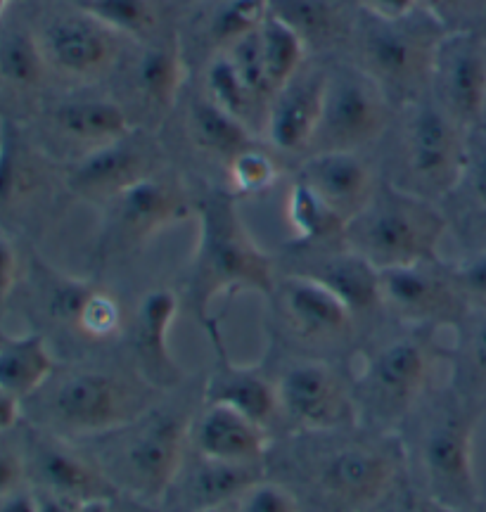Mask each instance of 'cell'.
<instances>
[{"instance_id":"12","label":"cell","mask_w":486,"mask_h":512,"mask_svg":"<svg viewBox=\"0 0 486 512\" xmlns=\"http://www.w3.org/2000/svg\"><path fill=\"white\" fill-rule=\"evenodd\" d=\"M358 22V50L361 69L380 83L382 91H411L432 76L434 53L441 36L432 31L413 27V15L406 19H380L363 12Z\"/></svg>"},{"instance_id":"28","label":"cell","mask_w":486,"mask_h":512,"mask_svg":"<svg viewBox=\"0 0 486 512\" xmlns=\"http://www.w3.org/2000/svg\"><path fill=\"white\" fill-rule=\"evenodd\" d=\"M57 370V358L43 332L31 330L24 335H0V389L29 401Z\"/></svg>"},{"instance_id":"41","label":"cell","mask_w":486,"mask_h":512,"mask_svg":"<svg viewBox=\"0 0 486 512\" xmlns=\"http://www.w3.org/2000/svg\"><path fill=\"white\" fill-rule=\"evenodd\" d=\"M233 512H302V508L285 484L264 477L233 503Z\"/></svg>"},{"instance_id":"40","label":"cell","mask_w":486,"mask_h":512,"mask_svg":"<svg viewBox=\"0 0 486 512\" xmlns=\"http://www.w3.org/2000/svg\"><path fill=\"white\" fill-rule=\"evenodd\" d=\"M468 330L460 337L456 351V373L470 387L486 389V311H479V318L463 320Z\"/></svg>"},{"instance_id":"32","label":"cell","mask_w":486,"mask_h":512,"mask_svg":"<svg viewBox=\"0 0 486 512\" xmlns=\"http://www.w3.org/2000/svg\"><path fill=\"white\" fill-rule=\"evenodd\" d=\"M138 93L147 105L169 110L183 86V57L176 41H150L140 53L133 72Z\"/></svg>"},{"instance_id":"35","label":"cell","mask_w":486,"mask_h":512,"mask_svg":"<svg viewBox=\"0 0 486 512\" xmlns=\"http://www.w3.org/2000/svg\"><path fill=\"white\" fill-rule=\"evenodd\" d=\"M204 83H207V98L211 102L245 121V124L252 128V117L259 110L264 112V121H266V107L254 98V93L249 91V86L242 81V76L238 69H235L233 60H230L228 53H221L211 57L209 67H207V76H204Z\"/></svg>"},{"instance_id":"55","label":"cell","mask_w":486,"mask_h":512,"mask_svg":"<svg viewBox=\"0 0 486 512\" xmlns=\"http://www.w3.org/2000/svg\"><path fill=\"white\" fill-rule=\"evenodd\" d=\"M418 3L425 5V8L430 10V12H437V8L441 5V0H418Z\"/></svg>"},{"instance_id":"29","label":"cell","mask_w":486,"mask_h":512,"mask_svg":"<svg viewBox=\"0 0 486 512\" xmlns=\"http://www.w3.org/2000/svg\"><path fill=\"white\" fill-rule=\"evenodd\" d=\"M185 128H188V136L195 147H200L211 157L223 159L226 164L249 147H257L252 128L230 112L221 110L207 95H200L190 102Z\"/></svg>"},{"instance_id":"34","label":"cell","mask_w":486,"mask_h":512,"mask_svg":"<svg viewBox=\"0 0 486 512\" xmlns=\"http://www.w3.org/2000/svg\"><path fill=\"white\" fill-rule=\"evenodd\" d=\"M268 12L309 43H330L342 34L344 12L335 0H268Z\"/></svg>"},{"instance_id":"43","label":"cell","mask_w":486,"mask_h":512,"mask_svg":"<svg viewBox=\"0 0 486 512\" xmlns=\"http://www.w3.org/2000/svg\"><path fill=\"white\" fill-rule=\"evenodd\" d=\"M451 271L470 309L486 311V249L451 266Z\"/></svg>"},{"instance_id":"48","label":"cell","mask_w":486,"mask_h":512,"mask_svg":"<svg viewBox=\"0 0 486 512\" xmlns=\"http://www.w3.org/2000/svg\"><path fill=\"white\" fill-rule=\"evenodd\" d=\"M34 501H36V512H79L81 510V501H74L69 496H60L53 494V491H43V489H34Z\"/></svg>"},{"instance_id":"11","label":"cell","mask_w":486,"mask_h":512,"mask_svg":"<svg viewBox=\"0 0 486 512\" xmlns=\"http://www.w3.org/2000/svg\"><path fill=\"white\" fill-rule=\"evenodd\" d=\"M280 422L294 432H328L358 425L354 384L332 363L299 358L276 377Z\"/></svg>"},{"instance_id":"37","label":"cell","mask_w":486,"mask_h":512,"mask_svg":"<svg viewBox=\"0 0 486 512\" xmlns=\"http://www.w3.org/2000/svg\"><path fill=\"white\" fill-rule=\"evenodd\" d=\"M268 15V0H226L209 19V38L221 50L257 31Z\"/></svg>"},{"instance_id":"1","label":"cell","mask_w":486,"mask_h":512,"mask_svg":"<svg viewBox=\"0 0 486 512\" xmlns=\"http://www.w3.org/2000/svg\"><path fill=\"white\" fill-rule=\"evenodd\" d=\"M271 477L285 484L302 512H366L399 484L406 446L399 434L354 425L328 432H294ZM268 477V475H266Z\"/></svg>"},{"instance_id":"23","label":"cell","mask_w":486,"mask_h":512,"mask_svg":"<svg viewBox=\"0 0 486 512\" xmlns=\"http://www.w3.org/2000/svg\"><path fill=\"white\" fill-rule=\"evenodd\" d=\"M188 446L195 453L228 463L266 465L273 448L271 430L240 411L219 403H202L190 425Z\"/></svg>"},{"instance_id":"49","label":"cell","mask_w":486,"mask_h":512,"mask_svg":"<svg viewBox=\"0 0 486 512\" xmlns=\"http://www.w3.org/2000/svg\"><path fill=\"white\" fill-rule=\"evenodd\" d=\"M24 420V406L22 401H17L15 396L0 389V434L12 432L22 425Z\"/></svg>"},{"instance_id":"15","label":"cell","mask_w":486,"mask_h":512,"mask_svg":"<svg viewBox=\"0 0 486 512\" xmlns=\"http://www.w3.org/2000/svg\"><path fill=\"white\" fill-rule=\"evenodd\" d=\"M157 171H162L157 145L131 131L129 136L76 159L65 174V185L74 197L107 204L119 192Z\"/></svg>"},{"instance_id":"17","label":"cell","mask_w":486,"mask_h":512,"mask_svg":"<svg viewBox=\"0 0 486 512\" xmlns=\"http://www.w3.org/2000/svg\"><path fill=\"white\" fill-rule=\"evenodd\" d=\"M432 81L439 105L465 128H475L486 112V38L475 31L441 36Z\"/></svg>"},{"instance_id":"13","label":"cell","mask_w":486,"mask_h":512,"mask_svg":"<svg viewBox=\"0 0 486 512\" xmlns=\"http://www.w3.org/2000/svg\"><path fill=\"white\" fill-rule=\"evenodd\" d=\"M19 437L27 460L29 486L34 489L53 491L81 503L114 501L121 496L112 479L76 441L57 437L27 420L19 425Z\"/></svg>"},{"instance_id":"3","label":"cell","mask_w":486,"mask_h":512,"mask_svg":"<svg viewBox=\"0 0 486 512\" xmlns=\"http://www.w3.org/2000/svg\"><path fill=\"white\" fill-rule=\"evenodd\" d=\"M136 370L105 366L60 368L24 401V420L72 441H88L129 425L157 396Z\"/></svg>"},{"instance_id":"39","label":"cell","mask_w":486,"mask_h":512,"mask_svg":"<svg viewBox=\"0 0 486 512\" xmlns=\"http://www.w3.org/2000/svg\"><path fill=\"white\" fill-rule=\"evenodd\" d=\"M278 164L268 152L249 147L228 162V183L235 197H252L271 190L278 183Z\"/></svg>"},{"instance_id":"44","label":"cell","mask_w":486,"mask_h":512,"mask_svg":"<svg viewBox=\"0 0 486 512\" xmlns=\"http://www.w3.org/2000/svg\"><path fill=\"white\" fill-rule=\"evenodd\" d=\"M19 249L12 235L0 228V335H3V318L8 313L12 294L19 283Z\"/></svg>"},{"instance_id":"53","label":"cell","mask_w":486,"mask_h":512,"mask_svg":"<svg viewBox=\"0 0 486 512\" xmlns=\"http://www.w3.org/2000/svg\"><path fill=\"white\" fill-rule=\"evenodd\" d=\"M79 512H114V501H86Z\"/></svg>"},{"instance_id":"58","label":"cell","mask_w":486,"mask_h":512,"mask_svg":"<svg viewBox=\"0 0 486 512\" xmlns=\"http://www.w3.org/2000/svg\"><path fill=\"white\" fill-rule=\"evenodd\" d=\"M214 512H223V510H214Z\"/></svg>"},{"instance_id":"8","label":"cell","mask_w":486,"mask_h":512,"mask_svg":"<svg viewBox=\"0 0 486 512\" xmlns=\"http://www.w3.org/2000/svg\"><path fill=\"white\" fill-rule=\"evenodd\" d=\"M195 219V197L166 171L143 178L105 204L98 254L119 256L143 249L159 233Z\"/></svg>"},{"instance_id":"31","label":"cell","mask_w":486,"mask_h":512,"mask_svg":"<svg viewBox=\"0 0 486 512\" xmlns=\"http://www.w3.org/2000/svg\"><path fill=\"white\" fill-rule=\"evenodd\" d=\"M287 223L299 247L342 245L347 233V221L299 178H294L287 192Z\"/></svg>"},{"instance_id":"5","label":"cell","mask_w":486,"mask_h":512,"mask_svg":"<svg viewBox=\"0 0 486 512\" xmlns=\"http://www.w3.org/2000/svg\"><path fill=\"white\" fill-rule=\"evenodd\" d=\"M449 221L434 200L380 181L368 207L349 221L344 245L377 271L439 261Z\"/></svg>"},{"instance_id":"6","label":"cell","mask_w":486,"mask_h":512,"mask_svg":"<svg viewBox=\"0 0 486 512\" xmlns=\"http://www.w3.org/2000/svg\"><path fill=\"white\" fill-rule=\"evenodd\" d=\"M425 328L375 347L354 377L358 425L396 434L430 389L439 349Z\"/></svg>"},{"instance_id":"30","label":"cell","mask_w":486,"mask_h":512,"mask_svg":"<svg viewBox=\"0 0 486 512\" xmlns=\"http://www.w3.org/2000/svg\"><path fill=\"white\" fill-rule=\"evenodd\" d=\"M48 64L36 34L10 29L0 36V98L27 100L43 88Z\"/></svg>"},{"instance_id":"50","label":"cell","mask_w":486,"mask_h":512,"mask_svg":"<svg viewBox=\"0 0 486 512\" xmlns=\"http://www.w3.org/2000/svg\"><path fill=\"white\" fill-rule=\"evenodd\" d=\"M0 512H36V501L31 486L15 491V494L0 498Z\"/></svg>"},{"instance_id":"18","label":"cell","mask_w":486,"mask_h":512,"mask_svg":"<svg viewBox=\"0 0 486 512\" xmlns=\"http://www.w3.org/2000/svg\"><path fill=\"white\" fill-rule=\"evenodd\" d=\"M36 38L46 57L48 72H57L67 79H98L110 72L119 57V36L83 10L50 19Z\"/></svg>"},{"instance_id":"16","label":"cell","mask_w":486,"mask_h":512,"mask_svg":"<svg viewBox=\"0 0 486 512\" xmlns=\"http://www.w3.org/2000/svg\"><path fill=\"white\" fill-rule=\"evenodd\" d=\"M50 192L48 155L17 119L0 117V228L24 226Z\"/></svg>"},{"instance_id":"36","label":"cell","mask_w":486,"mask_h":512,"mask_svg":"<svg viewBox=\"0 0 486 512\" xmlns=\"http://www.w3.org/2000/svg\"><path fill=\"white\" fill-rule=\"evenodd\" d=\"M81 10L112 34L150 43L159 17L152 0H81Z\"/></svg>"},{"instance_id":"10","label":"cell","mask_w":486,"mask_h":512,"mask_svg":"<svg viewBox=\"0 0 486 512\" xmlns=\"http://www.w3.org/2000/svg\"><path fill=\"white\" fill-rule=\"evenodd\" d=\"M470 131L439 102H413L404 131L406 171L415 185L411 192L437 200L463 183Z\"/></svg>"},{"instance_id":"14","label":"cell","mask_w":486,"mask_h":512,"mask_svg":"<svg viewBox=\"0 0 486 512\" xmlns=\"http://www.w3.org/2000/svg\"><path fill=\"white\" fill-rule=\"evenodd\" d=\"M382 306L401 323L434 330L441 325H463L470 304L453 278L451 266L439 261L380 271Z\"/></svg>"},{"instance_id":"4","label":"cell","mask_w":486,"mask_h":512,"mask_svg":"<svg viewBox=\"0 0 486 512\" xmlns=\"http://www.w3.org/2000/svg\"><path fill=\"white\" fill-rule=\"evenodd\" d=\"M195 413L181 403H152L129 425L76 444L86 448L121 496L162 505L188 453Z\"/></svg>"},{"instance_id":"45","label":"cell","mask_w":486,"mask_h":512,"mask_svg":"<svg viewBox=\"0 0 486 512\" xmlns=\"http://www.w3.org/2000/svg\"><path fill=\"white\" fill-rule=\"evenodd\" d=\"M463 181L470 183L472 197L479 207H486V131H470L468 140V166Z\"/></svg>"},{"instance_id":"56","label":"cell","mask_w":486,"mask_h":512,"mask_svg":"<svg viewBox=\"0 0 486 512\" xmlns=\"http://www.w3.org/2000/svg\"><path fill=\"white\" fill-rule=\"evenodd\" d=\"M8 5H10V0H0V19H3L5 10H8Z\"/></svg>"},{"instance_id":"27","label":"cell","mask_w":486,"mask_h":512,"mask_svg":"<svg viewBox=\"0 0 486 512\" xmlns=\"http://www.w3.org/2000/svg\"><path fill=\"white\" fill-rule=\"evenodd\" d=\"M43 126L48 136L67 145L83 147V155L133 131L129 117L117 102L102 98H67L55 102L43 114Z\"/></svg>"},{"instance_id":"52","label":"cell","mask_w":486,"mask_h":512,"mask_svg":"<svg viewBox=\"0 0 486 512\" xmlns=\"http://www.w3.org/2000/svg\"><path fill=\"white\" fill-rule=\"evenodd\" d=\"M157 505H147L143 501H136V498L119 496L114 498V512H155Z\"/></svg>"},{"instance_id":"2","label":"cell","mask_w":486,"mask_h":512,"mask_svg":"<svg viewBox=\"0 0 486 512\" xmlns=\"http://www.w3.org/2000/svg\"><path fill=\"white\" fill-rule=\"evenodd\" d=\"M197 245L185 280V302L204 332L219 325L211 306L221 297L257 292L273 297L278 278L273 259L257 245L242 219L238 197L209 188L195 197Z\"/></svg>"},{"instance_id":"51","label":"cell","mask_w":486,"mask_h":512,"mask_svg":"<svg viewBox=\"0 0 486 512\" xmlns=\"http://www.w3.org/2000/svg\"><path fill=\"white\" fill-rule=\"evenodd\" d=\"M486 10V0H441L434 15H477Z\"/></svg>"},{"instance_id":"20","label":"cell","mask_w":486,"mask_h":512,"mask_svg":"<svg viewBox=\"0 0 486 512\" xmlns=\"http://www.w3.org/2000/svg\"><path fill=\"white\" fill-rule=\"evenodd\" d=\"M181 309L174 290L157 287L140 297L131 323L133 370L157 392H171L185 382L183 368L171 351V328Z\"/></svg>"},{"instance_id":"57","label":"cell","mask_w":486,"mask_h":512,"mask_svg":"<svg viewBox=\"0 0 486 512\" xmlns=\"http://www.w3.org/2000/svg\"><path fill=\"white\" fill-rule=\"evenodd\" d=\"M479 221H482V226L486 230V207H479Z\"/></svg>"},{"instance_id":"25","label":"cell","mask_w":486,"mask_h":512,"mask_svg":"<svg viewBox=\"0 0 486 512\" xmlns=\"http://www.w3.org/2000/svg\"><path fill=\"white\" fill-rule=\"evenodd\" d=\"M297 178L335 209L347 226L368 207L380 183L358 152H313L299 166Z\"/></svg>"},{"instance_id":"33","label":"cell","mask_w":486,"mask_h":512,"mask_svg":"<svg viewBox=\"0 0 486 512\" xmlns=\"http://www.w3.org/2000/svg\"><path fill=\"white\" fill-rule=\"evenodd\" d=\"M259 43L264 67L273 91H280L287 81L306 64V41L290 24L268 12L264 24L259 27Z\"/></svg>"},{"instance_id":"42","label":"cell","mask_w":486,"mask_h":512,"mask_svg":"<svg viewBox=\"0 0 486 512\" xmlns=\"http://www.w3.org/2000/svg\"><path fill=\"white\" fill-rule=\"evenodd\" d=\"M24 486H29L27 460H24V446L17 427V430L0 434V498L15 494Z\"/></svg>"},{"instance_id":"24","label":"cell","mask_w":486,"mask_h":512,"mask_svg":"<svg viewBox=\"0 0 486 512\" xmlns=\"http://www.w3.org/2000/svg\"><path fill=\"white\" fill-rule=\"evenodd\" d=\"M323 93L325 72L304 64L268 105L264 121L268 143L287 155L309 150L321 124Z\"/></svg>"},{"instance_id":"21","label":"cell","mask_w":486,"mask_h":512,"mask_svg":"<svg viewBox=\"0 0 486 512\" xmlns=\"http://www.w3.org/2000/svg\"><path fill=\"white\" fill-rule=\"evenodd\" d=\"M273 299L294 335L313 344L344 342L354 332L356 316L337 294L299 273L278 280Z\"/></svg>"},{"instance_id":"22","label":"cell","mask_w":486,"mask_h":512,"mask_svg":"<svg viewBox=\"0 0 486 512\" xmlns=\"http://www.w3.org/2000/svg\"><path fill=\"white\" fill-rule=\"evenodd\" d=\"M207 337L214 347L216 363L204 382L202 403L228 406L271 430L276 422H280L276 380L268 377L261 366H245V363L233 361L223 344L219 325L207 330Z\"/></svg>"},{"instance_id":"26","label":"cell","mask_w":486,"mask_h":512,"mask_svg":"<svg viewBox=\"0 0 486 512\" xmlns=\"http://www.w3.org/2000/svg\"><path fill=\"white\" fill-rule=\"evenodd\" d=\"M306 249L304 261L299 268H292L290 273L306 275L316 283L328 287L332 294L342 299L349 306L354 316L375 311L382 306L380 292V271L363 259L361 254L347 247L342 242L340 247H302Z\"/></svg>"},{"instance_id":"54","label":"cell","mask_w":486,"mask_h":512,"mask_svg":"<svg viewBox=\"0 0 486 512\" xmlns=\"http://www.w3.org/2000/svg\"><path fill=\"white\" fill-rule=\"evenodd\" d=\"M449 512H486V503L479 501L475 505H470V508H460V510H449Z\"/></svg>"},{"instance_id":"38","label":"cell","mask_w":486,"mask_h":512,"mask_svg":"<svg viewBox=\"0 0 486 512\" xmlns=\"http://www.w3.org/2000/svg\"><path fill=\"white\" fill-rule=\"evenodd\" d=\"M74 330L76 335L91 339V342H110V339L119 337L124 330V309H121L119 299L112 292L95 285L76 313Z\"/></svg>"},{"instance_id":"19","label":"cell","mask_w":486,"mask_h":512,"mask_svg":"<svg viewBox=\"0 0 486 512\" xmlns=\"http://www.w3.org/2000/svg\"><path fill=\"white\" fill-rule=\"evenodd\" d=\"M266 477V465L228 463L195 453L188 446L174 484L164 496L166 512H214L233 505Z\"/></svg>"},{"instance_id":"7","label":"cell","mask_w":486,"mask_h":512,"mask_svg":"<svg viewBox=\"0 0 486 512\" xmlns=\"http://www.w3.org/2000/svg\"><path fill=\"white\" fill-rule=\"evenodd\" d=\"M482 406L472 399H451L422 422L418 460L427 494L446 510L470 508L482 501L475 472V432Z\"/></svg>"},{"instance_id":"46","label":"cell","mask_w":486,"mask_h":512,"mask_svg":"<svg viewBox=\"0 0 486 512\" xmlns=\"http://www.w3.org/2000/svg\"><path fill=\"white\" fill-rule=\"evenodd\" d=\"M377 512H449L439 505L427 491L408 489L396 484L389 494L375 505Z\"/></svg>"},{"instance_id":"47","label":"cell","mask_w":486,"mask_h":512,"mask_svg":"<svg viewBox=\"0 0 486 512\" xmlns=\"http://www.w3.org/2000/svg\"><path fill=\"white\" fill-rule=\"evenodd\" d=\"M418 5V0H361L363 12L380 19H406L418 10Z\"/></svg>"},{"instance_id":"9","label":"cell","mask_w":486,"mask_h":512,"mask_svg":"<svg viewBox=\"0 0 486 512\" xmlns=\"http://www.w3.org/2000/svg\"><path fill=\"white\" fill-rule=\"evenodd\" d=\"M389 95L366 69L337 64L325 72L323 112L311 147L316 152H358L389 124Z\"/></svg>"}]
</instances>
